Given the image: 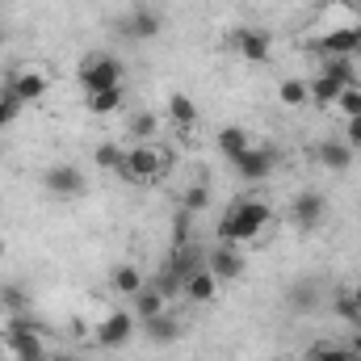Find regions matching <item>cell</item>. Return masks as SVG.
<instances>
[{
  "label": "cell",
  "mask_w": 361,
  "mask_h": 361,
  "mask_svg": "<svg viewBox=\"0 0 361 361\" xmlns=\"http://www.w3.org/2000/svg\"><path fill=\"white\" fill-rule=\"evenodd\" d=\"M315 51L324 59H357L361 55V25L357 21H345V25L328 30L324 38H315Z\"/></svg>",
  "instance_id": "277c9868"
},
{
  "label": "cell",
  "mask_w": 361,
  "mask_h": 361,
  "mask_svg": "<svg viewBox=\"0 0 361 361\" xmlns=\"http://www.w3.org/2000/svg\"><path fill=\"white\" fill-rule=\"evenodd\" d=\"M231 169H235L244 180H269L273 173L281 169V152H277L273 143H252V147H248Z\"/></svg>",
  "instance_id": "5b68a950"
},
{
  "label": "cell",
  "mask_w": 361,
  "mask_h": 361,
  "mask_svg": "<svg viewBox=\"0 0 361 361\" xmlns=\"http://www.w3.org/2000/svg\"><path fill=\"white\" fill-rule=\"evenodd\" d=\"M311 156H315L328 173H345V169L353 164V156H357V152H353V147L345 143V135H341V139H324V143H315V152H311Z\"/></svg>",
  "instance_id": "9a60e30c"
},
{
  "label": "cell",
  "mask_w": 361,
  "mask_h": 361,
  "mask_svg": "<svg viewBox=\"0 0 361 361\" xmlns=\"http://www.w3.org/2000/svg\"><path fill=\"white\" fill-rule=\"evenodd\" d=\"M269 223H273V206L265 197H240V202H231L227 214L219 219V240L248 248V244H257V240L265 235Z\"/></svg>",
  "instance_id": "6da1fadb"
},
{
  "label": "cell",
  "mask_w": 361,
  "mask_h": 361,
  "mask_svg": "<svg viewBox=\"0 0 361 361\" xmlns=\"http://www.w3.org/2000/svg\"><path fill=\"white\" fill-rule=\"evenodd\" d=\"M324 76L336 80L341 89L357 85V59H324Z\"/></svg>",
  "instance_id": "7402d4cb"
},
{
  "label": "cell",
  "mask_w": 361,
  "mask_h": 361,
  "mask_svg": "<svg viewBox=\"0 0 361 361\" xmlns=\"http://www.w3.org/2000/svg\"><path fill=\"white\" fill-rule=\"evenodd\" d=\"M0 298H4V302H8V307H21V302H25V298H21V290H13V286H8V290H4V294H0Z\"/></svg>",
  "instance_id": "e575fe53"
},
{
  "label": "cell",
  "mask_w": 361,
  "mask_h": 361,
  "mask_svg": "<svg viewBox=\"0 0 361 361\" xmlns=\"http://www.w3.org/2000/svg\"><path fill=\"white\" fill-rule=\"evenodd\" d=\"M118 30H122V38H130V42H152V38H160L164 21H160V13H152V8H130V13H122Z\"/></svg>",
  "instance_id": "8fae6325"
},
{
  "label": "cell",
  "mask_w": 361,
  "mask_h": 361,
  "mask_svg": "<svg viewBox=\"0 0 361 361\" xmlns=\"http://www.w3.org/2000/svg\"><path fill=\"white\" fill-rule=\"evenodd\" d=\"M173 244H193V214L180 210V206L173 214Z\"/></svg>",
  "instance_id": "f546056e"
},
{
  "label": "cell",
  "mask_w": 361,
  "mask_h": 361,
  "mask_svg": "<svg viewBox=\"0 0 361 361\" xmlns=\"http://www.w3.org/2000/svg\"><path fill=\"white\" fill-rule=\"evenodd\" d=\"M135 336V311H109L97 324V349H126Z\"/></svg>",
  "instance_id": "52a82bcc"
},
{
  "label": "cell",
  "mask_w": 361,
  "mask_h": 361,
  "mask_svg": "<svg viewBox=\"0 0 361 361\" xmlns=\"http://www.w3.org/2000/svg\"><path fill=\"white\" fill-rule=\"evenodd\" d=\"M109 286H114L118 294L135 298V294L147 286V277H143V269H139V265H114V269H109Z\"/></svg>",
  "instance_id": "ac0fdd59"
},
{
  "label": "cell",
  "mask_w": 361,
  "mask_h": 361,
  "mask_svg": "<svg viewBox=\"0 0 361 361\" xmlns=\"http://www.w3.org/2000/svg\"><path fill=\"white\" fill-rule=\"evenodd\" d=\"M156 130H160V118H156L152 109H143V114L130 118V139H135V143H152Z\"/></svg>",
  "instance_id": "cb8c5ba5"
},
{
  "label": "cell",
  "mask_w": 361,
  "mask_h": 361,
  "mask_svg": "<svg viewBox=\"0 0 361 361\" xmlns=\"http://www.w3.org/2000/svg\"><path fill=\"white\" fill-rule=\"evenodd\" d=\"M353 298H357V307H361V273H357V281H353Z\"/></svg>",
  "instance_id": "d590c367"
},
{
  "label": "cell",
  "mask_w": 361,
  "mask_h": 361,
  "mask_svg": "<svg viewBox=\"0 0 361 361\" xmlns=\"http://www.w3.org/2000/svg\"><path fill=\"white\" fill-rule=\"evenodd\" d=\"M324 214H328V197H324L319 189H302V193L290 202V223L302 227V231H315V227L324 223Z\"/></svg>",
  "instance_id": "30bf717a"
},
{
  "label": "cell",
  "mask_w": 361,
  "mask_h": 361,
  "mask_svg": "<svg viewBox=\"0 0 361 361\" xmlns=\"http://www.w3.org/2000/svg\"><path fill=\"white\" fill-rule=\"evenodd\" d=\"M118 177H126L130 185H152V180L164 177V156H160V147L156 143H135V147H126V160H122V173Z\"/></svg>",
  "instance_id": "3957f363"
},
{
  "label": "cell",
  "mask_w": 361,
  "mask_h": 361,
  "mask_svg": "<svg viewBox=\"0 0 361 361\" xmlns=\"http://www.w3.org/2000/svg\"><path fill=\"white\" fill-rule=\"evenodd\" d=\"M30 361H55V357H51V353H42V357H30Z\"/></svg>",
  "instance_id": "f35d334b"
},
{
  "label": "cell",
  "mask_w": 361,
  "mask_h": 361,
  "mask_svg": "<svg viewBox=\"0 0 361 361\" xmlns=\"http://www.w3.org/2000/svg\"><path fill=\"white\" fill-rule=\"evenodd\" d=\"M206 269L214 273V281H235V277H244L248 261H244L240 244H223V240H219V244L206 252Z\"/></svg>",
  "instance_id": "9c48e42d"
},
{
  "label": "cell",
  "mask_w": 361,
  "mask_h": 361,
  "mask_svg": "<svg viewBox=\"0 0 361 361\" xmlns=\"http://www.w3.org/2000/svg\"><path fill=\"white\" fill-rule=\"evenodd\" d=\"M353 13H357V17H353V21H357V25H361V4H353Z\"/></svg>",
  "instance_id": "74e56055"
},
{
  "label": "cell",
  "mask_w": 361,
  "mask_h": 361,
  "mask_svg": "<svg viewBox=\"0 0 361 361\" xmlns=\"http://www.w3.org/2000/svg\"><path fill=\"white\" fill-rule=\"evenodd\" d=\"M180 210H189V214H206V210H210V189H206V185H189V189L180 193Z\"/></svg>",
  "instance_id": "83f0119b"
},
{
  "label": "cell",
  "mask_w": 361,
  "mask_h": 361,
  "mask_svg": "<svg viewBox=\"0 0 361 361\" xmlns=\"http://www.w3.org/2000/svg\"><path fill=\"white\" fill-rule=\"evenodd\" d=\"M160 311H169V298L147 281V286L135 294V315H139V324H143V319H152V315H160Z\"/></svg>",
  "instance_id": "d6986e66"
},
{
  "label": "cell",
  "mask_w": 361,
  "mask_h": 361,
  "mask_svg": "<svg viewBox=\"0 0 361 361\" xmlns=\"http://www.w3.org/2000/svg\"><path fill=\"white\" fill-rule=\"evenodd\" d=\"M214 147H219V156H223V160H231V164H235V160L252 147V139H248V130H244V126H223V130H219V139H214Z\"/></svg>",
  "instance_id": "e0dca14e"
},
{
  "label": "cell",
  "mask_w": 361,
  "mask_h": 361,
  "mask_svg": "<svg viewBox=\"0 0 361 361\" xmlns=\"http://www.w3.org/2000/svg\"><path fill=\"white\" fill-rule=\"evenodd\" d=\"M0 89H8L21 105H34V101H42V97L51 92V80H47V72H38V68H21V72H8Z\"/></svg>",
  "instance_id": "ba28073f"
},
{
  "label": "cell",
  "mask_w": 361,
  "mask_h": 361,
  "mask_svg": "<svg viewBox=\"0 0 361 361\" xmlns=\"http://www.w3.org/2000/svg\"><path fill=\"white\" fill-rule=\"evenodd\" d=\"M0 156H4V147H0Z\"/></svg>",
  "instance_id": "60d3db41"
},
{
  "label": "cell",
  "mask_w": 361,
  "mask_h": 361,
  "mask_svg": "<svg viewBox=\"0 0 361 361\" xmlns=\"http://www.w3.org/2000/svg\"><path fill=\"white\" fill-rule=\"evenodd\" d=\"M122 160H126V152H122L118 143H109V139L92 147V164H97L101 173H122Z\"/></svg>",
  "instance_id": "ffe728a7"
},
{
  "label": "cell",
  "mask_w": 361,
  "mask_h": 361,
  "mask_svg": "<svg viewBox=\"0 0 361 361\" xmlns=\"http://www.w3.org/2000/svg\"><path fill=\"white\" fill-rule=\"evenodd\" d=\"M4 349H8L13 361H30V357H42V353H47V341H42V332H38L34 324L13 319V324H8V336H4Z\"/></svg>",
  "instance_id": "8992f818"
},
{
  "label": "cell",
  "mask_w": 361,
  "mask_h": 361,
  "mask_svg": "<svg viewBox=\"0 0 361 361\" xmlns=\"http://www.w3.org/2000/svg\"><path fill=\"white\" fill-rule=\"evenodd\" d=\"M180 315L173 311H160V315H152V319H143V336L152 341V345H160V349H169V345H177L180 341Z\"/></svg>",
  "instance_id": "5bb4252c"
},
{
  "label": "cell",
  "mask_w": 361,
  "mask_h": 361,
  "mask_svg": "<svg viewBox=\"0 0 361 361\" xmlns=\"http://www.w3.org/2000/svg\"><path fill=\"white\" fill-rule=\"evenodd\" d=\"M231 47H235V55L248 59V63H269L273 59V34L269 30H240V34L231 38Z\"/></svg>",
  "instance_id": "4fadbf2b"
},
{
  "label": "cell",
  "mask_w": 361,
  "mask_h": 361,
  "mask_svg": "<svg viewBox=\"0 0 361 361\" xmlns=\"http://www.w3.org/2000/svg\"><path fill=\"white\" fill-rule=\"evenodd\" d=\"M17 114H21V101H17L8 89H0V130H4V126H13V122H17Z\"/></svg>",
  "instance_id": "4dcf8cb0"
},
{
  "label": "cell",
  "mask_w": 361,
  "mask_h": 361,
  "mask_svg": "<svg viewBox=\"0 0 361 361\" xmlns=\"http://www.w3.org/2000/svg\"><path fill=\"white\" fill-rule=\"evenodd\" d=\"M302 361H357V353L349 345H311Z\"/></svg>",
  "instance_id": "484cf974"
},
{
  "label": "cell",
  "mask_w": 361,
  "mask_h": 361,
  "mask_svg": "<svg viewBox=\"0 0 361 361\" xmlns=\"http://www.w3.org/2000/svg\"><path fill=\"white\" fill-rule=\"evenodd\" d=\"M345 143H349L353 152H361V114L345 118Z\"/></svg>",
  "instance_id": "836d02e7"
},
{
  "label": "cell",
  "mask_w": 361,
  "mask_h": 361,
  "mask_svg": "<svg viewBox=\"0 0 361 361\" xmlns=\"http://www.w3.org/2000/svg\"><path fill=\"white\" fill-rule=\"evenodd\" d=\"M169 118H173L177 126H193V122H197V101L185 97V92H173V97H169Z\"/></svg>",
  "instance_id": "603a6c76"
},
{
  "label": "cell",
  "mask_w": 361,
  "mask_h": 361,
  "mask_svg": "<svg viewBox=\"0 0 361 361\" xmlns=\"http://www.w3.org/2000/svg\"><path fill=\"white\" fill-rule=\"evenodd\" d=\"M42 185H47V193H55V197H80V193H85V173H80L76 164H51V169L42 173Z\"/></svg>",
  "instance_id": "7c38bea8"
},
{
  "label": "cell",
  "mask_w": 361,
  "mask_h": 361,
  "mask_svg": "<svg viewBox=\"0 0 361 361\" xmlns=\"http://www.w3.org/2000/svg\"><path fill=\"white\" fill-rule=\"evenodd\" d=\"M76 80H80V92L92 97V92H105V89H122V80H126V63L118 59V55H89V59H80V68H76Z\"/></svg>",
  "instance_id": "7a4b0ae2"
},
{
  "label": "cell",
  "mask_w": 361,
  "mask_h": 361,
  "mask_svg": "<svg viewBox=\"0 0 361 361\" xmlns=\"http://www.w3.org/2000/svg\"><path fill=\"white\" fill-rule=\"evenodd\" d=\"M4 42H8V34H4V25H0V51H4Z\"/></svg>",
  "instance_id": "8d00e7d4"
},
{
  "label": "cell",
  "mask_w": 361,
  "mask_h": 361,
  "mask_svg": "<svg viewBox=\"0 0 361 361\" xmlns=\"http://www.w3.org/2000/svg\"><path fill=\"white\" fill-rule=\"evenodd\" d=\"M277 101H281V105H290V109L307 105V101H311V89H307V80H298V76H286V80L277 85Z\"/></svg>",
  "instance_id": "44dd1931"
},
{
  "label": "cell",
  "mask_w": 361,
  "mask_h": 361,
  "mask_svg": "<svg viewBox=\"0 0 361 361\" xmlns=\"http://www.w3.org/2000/svg\"><path fill=\"white\" fill-rule=\"evenodd\" d=\"M307 89H311V101H315V105H336V97L345 92L341 85H336V80H328L324 72H319V76H315V80H311Z\"/></svg>",
  "instance_id": "4316f807"
},
{
  "label": "cell",
  "mask_w": 361,
  "mask_h": 361,
  "mask_svg": "<svg viewBox=\"0 0 361 361\" xmlns=\"http://www.w3.org/2000/svg\"><path fill=\"white\" fill-rule=\"evenodd\" d=\"M152 286H156L164 298H177V294H185V277H180L177 269H169V265H164V269L152 277Z\"/></svg>",
  "instance_id": "f1b7e54d"
},
{
  "label": "cell",
  "mask_w": 361,
  "mask_h": 361,
  "mask_svg": "<svg viewBox=\"0 0 361 361\" xmlns=\"http://www.w3.org/2000/svg\"><path fill=\"white\" fill-rule=\"evenodd\" d=\"M85 105H89V114H118L122 109V89H105V92H92V97H85Z\"/></svg>",
  "instance_id": "d4e9b609"
},
{
  "label": "cell",
  "mask_w": 361,
  "mask_h": 361,
  "mask_svg": "<svg viewBox=\"0 0 361 361\" xmlns=\"http://www.w3.org/2000/svg\"><path fill=\"white\" fill-rule=\"evenodd\" d=\"M336 109L345 114V118H353V114H361V85H349V89L336 97Z\"/></svg>",
  "instance_id": "1f68e13d"
},
{
  "label": "cell",
  "mask_w": 361,
  "mask_h": 361,
  "mask_svg": "<svg viewBox=\"0 0 361 361\" xmlns=\"http://www.w3.org/2000/svg\"><path fill=\"white\" fill-rule=\"evenodd\" d=\"M336 315H341V319H349V324H357V319H361V307H357V298L341 290V294H336Z\"/></svg>",
  "instance_id": "d6a6232c"
},
{
  "label": "cell",
  "mask_w": 361,
  "mask_h": 361,
  "mask_svg": "<svg viewBox=\"0 0 361 361\" xmlns=\"http://www.w3.org/2000/svg\"><path fill=\"white\" fill-rule=\"evenodd\" d=\"M214 294H219V281H214V273L206 269V265L185 277V298H189V302L206 307V302H214Z\"/></svg>",
  "instance_id": "2e32d148"
},
{
  "label": "cell",
  "mask_w": 361,
  "mask_h": 361,
  "mask_svg": "<svg viewBox=\"0 0 361 361\" xmlns=\"http://www.w3.org/2000/svg\"><path fill=\"white\" fill-rule=\"evenodd\" d=\"M55 361H76V357H55Z\"/></svg>",
  "instance_id": "ab89813d"
}]
</instances>
